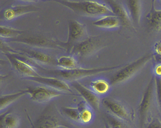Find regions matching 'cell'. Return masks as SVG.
I'll return each mask as SVG.
<instances>
[{
	"label": "cell",
	"mask_w": 161,
	"mask_h": 128,
	"mask_svg": "<svg viewBox=\"0 0 161 128\" xmlns=\"http://www.w3.org/2000/svg\"><path fill=\"white\" fill-rule=\"evenodd\" d=\"M100 70H85L77 69L67 72L64 73L63 76L65 77H79L87 75L92 74L101 72Z\"/></svg>",
	"instance_id": "cell-2"
},
{
	"label": "cell",
	"mask_w": 161,
	"mask_h": 128,
	"mask_svg": "<svg viewBox=\"0 0 161 128\" xmlns=\"http://www.w3.org/2000/svg\"><path fill=\"white\" fill-rule=\"evenodd\" d=\"M60 63L61 64L66 67H72L74 66V61L72 59L64 57L60 59Z\"/></svg>",
	"instance_id": "cell-9"
},
{
	"label": "cell",
	"mask_w": 161,
	"mask_h": 128,
	"mask_svg": "<svg viewBox=\"0 0 161 128\" xmlns=\"http://www.w3.org/2000/svg\"><path fill=\"white\" fill-rule=\"evenodd\" d=\"M82 32L81 27L78 23H75L71 26V34L73 38H78L81 35Z\"/></svg>",
	"instance_id": "cell-7"
},
{
	"label": "cell",
	"mask_w": 161,
	"mask_h": 128,
	"mask_svg": "<svg viewBox=\"0 0 161 128\" xmlns=\"http://www.w3.org/2000/svg\"><path fill=\"white\" fill-rule=\"evenodd\" d=\"M17 68L21 71L27 74H30L32 72L26 67L19 63H17L16 64Z\"/></svg>",
	"instance_id": "cell-12"
},
{
	"label": "cell",
	"mask_w": 161,
	"mask_h": 128,
	"mask_svg": "<svg viewBox=\"0 0 161 128\" xmlns=\"http://www.w3.org/2000/svg\"><path fill=\"white\" fill-rule=\"evenodd\" d=\"M94 90L97 93L103 94L106 93L109 88V84L107 82L103 80H98L92 84Z\"/></svg>",
	"instance_id": "cell-5"
},
{
	"label": "cell",
	"mask_w": 161,
	"mask_h": 128,
	"mask_svg": "<svg viewBox=\"0 0 161 128\" xmlns=\"http://www.w3.org/2000/svg\"><path fill=\"white\" fill-rule=\"evenodd\" d=\"M118 23V21L116 18L109 17L100 19L96 21L94 24L101 27L113 28L117 26Z\"/></svg>",
	"instance_id": "cell-3"
},
{
	"label": "cell",
	"mask_w": 161,
	"mask_h": 128,
	"mask_svg": "<svg viewBox=\"0 0 161 128\" xmlns=\"http://www.w3.org/2000/svg\"><path fill=\"white\" fill-rule=\"evenodd\" d=\"M107 107L114 113L121 116L125 115V113L121 106L119 104L108 100L104 101Z\"/></svg>",
	"instance_id": "cell-4"
},
{
	"label": "cell",
	"mask_w": 161,
	"mask_h": 128,
	"mask_svg": "<svg viewBox=\"0 0 161 128\" xmlns=\"http://www.w3.org/2000/svg\"><path fill=\"white\" fill-rule=\"evenodd\" d=\"M112 6L115 13L120 17H123L124 16V13L121 8L117 4L114 3H113Z\"/></svg>",
	"instance_id": "cell-10"
},
{
	"label": "cell",
	"mask_w": 161,
	"mask_h": 128,
	"mask_svg": "<svg viewBox=\"0 0 161 128\" xmlns=\"http://www.w3.org/2000/svg\"><path fill=\"white\" fill-rule=\"evenodd\" d=\"M81 7V9L92 14H103L108 11V8L103 5L95 2L87 3Z\"/></svg>",
	"instance_id": "cell-1"
},
{
	"label": "cell",
	"mask_w": 161,
	"mask_h": 128,
	"mask_svg": "<svg viewBox=\"0 0 161 128\" xmlns=\"http://www.w3.org/2000/svg\"><path fill=\"white\" fill-rule=\"evenodd\" d=\"M93 45L91 42L86 41L81 44L79 47V50L82 53H86L92 49Z\"/></svg>",
	"instance_id": "cell-8"
},
{
	"label": "cell",
	"mask_w": 161,
	"mask_h": 128,
	"mask_svg": "<svg viewBox=\"0 0 161 128\" xmlns=\"http://www.w3.org/2000/svg\"><path fill=\"white\" fill-rule=\"evenodd\" d=\"M67 114L71 117L77 118L79 117V114L76 111L69 110L67 111Z\"/></svg>",
	"instance_id": "cell-14"
},
{
	"label": "cell",
	"mask_w": 161,
	"mask_h": 128,
	"mask_svg": "<svg viewBox=\"0 0 161 128\" xmlns=\"http://www.w3.org/2000/svg\"><path fill=\"white\" fill-rule=\"evenodd\" d=\"M8 122L9 124L11 125L13 123V121L12 120H10L8 121Z\"/></svg>",
	"instance_id": "cell-15"
},
{
	"label": "cell",
	"mask_w": 161,
	"mask_h": 128,
	"mask_svg": "<svg viewBox=\"0 0 161 128\" xmlns=\"http://www.w3.org/2000/svg\"><path fill=\"white\" fill-rule=\"evenodd\" d=\"M75 86L81 94L90 102L93 104L97 103V99L94 95L79 85H76Z\"/></svg>",
	"instance_id": "cell-6"
},
{
	"label": "cell",
	"mask_w": 161,
	"mask_h": 128,
	"mask_svg": "<svg viewBox=\"0 0 161 128\" xmlns=\"http://www.w3.org/2000/svg\"><path fill=\"white\" fill-rule=\"evenodd\" d=\"M91 113L87 111H84L81 116L82 120L85 122L89 121L91 118Z\"/></svg>",
	"instance_id": "cell-11"
},
{
	"label": "cell",
	"mask_w": 161,
	"mask_h": 128,
	"mask_svg": "<svg viewBox=\"0 0 161 128\" xmlns=\"http://www.w3.org/2000/svg\"><path fill=\"white\" fill-rule=\"evenodd\" d=\"M34 56L38 59L44 61H47L48 59L47 56L40 54H36Z\"/></svg>",
	"instance_id": "cell-13"
}]
</instances>
